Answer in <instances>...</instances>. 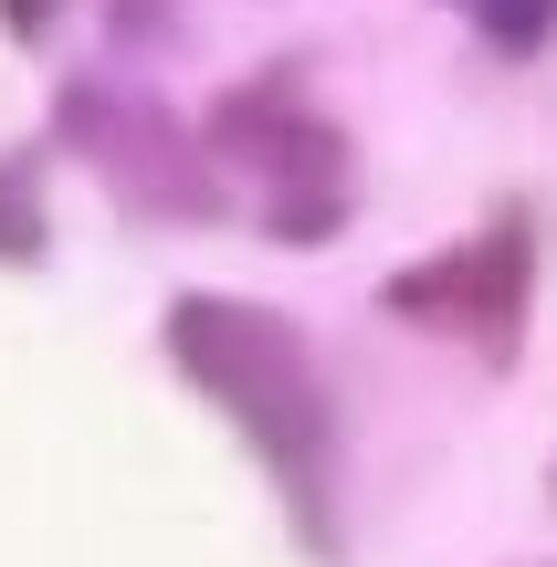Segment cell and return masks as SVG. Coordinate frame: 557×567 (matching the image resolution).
<instances>
[{
	"label": "cell",
	"mask_w": 557,
	"mask_h": 567,
	"mask_svg": "<svg viewBox=\"0 0 557 567\" xmlns=\"http://www.w3.org/2000/svg\"><path fill=\"white\" fill-rule=\"evenodd\" d=\"M168 368L243 431V452L264 463V484L285 494L295 536L316 557L337 547V389L316 368V347L295 337V316L252 295H179L158 326Z\"/></svg>",
	"instance_id": "6da1fadb"
},
{
	"label": "cell",
	"mask_w": 557,
	"mask_h": 567,
	"mask_svg": "<svg viewBox=\"0 0 557 567\" xmlns=\"http://www.w3.org/2000/svg\"><path fill=\"white\" fill-rule=\"evenodd\" d=\"M210 158L243 168L264 231H274V243H295V252H316L358 210V147H348V126H337V116H316V105H306V84H295V74H264V84H243V95L210 105Z\"/></svg>",
	"instance_id": "7a4b0ae2"
},
{
	"label": "cell",
	"mask_w": 557,
	"mask_h": 567,
	"mask_svg": "<svg viewBox=\"0 0 557 567\" xmlns=\"http://www.w3.org/2000/svg\"><path fill=\"white\" fill-rule=\"evenodd\" d=\"M379 305H390L400 326H421V337L484 358V368H516L526 305H537V221H526V210H495L484 231L442 243L432 264H400L379 284Z\"/></svg>",
	"instance_id": "3957f363"
},
{
	"label": "cell",
	"mask_w": 557,
	"mask_h": 567,
	"mask_svg": "<svg viewBox=\"0 0 557 567\" xmlns=\"http://www.w3.org/2000/svg\"><path fill=\"white\" fill-rule=\"evenodd\" d=\"M63 126L84 137V158L105 168L126 210H158V221H210L221 210V179L189 158V137L158 116V105H126V95H74Z\"/></svg>",
	"instance_id": "277c9868"
},
{
	"label": "cell",
	"mask_w": 557,
	"mask_h": 567,
	"mask_svg": "<svg viewBox=\"0 0 557 567\" xmlns=\"http://www.w3.org/2000/svg\"><path fill=\"white\" fill-rule=\"evenodd\" d=\"M463 21H474L495 53H537V42L557 32V0H453Z\"/></svg>",
	"instance_id": "5b68a950"
},
{
	"label": "cell",
	"mask_w": 557,
	"mask_h": 567,
	"mask_svg": "<svg viewBox=\"0 0 557 567\" xmlns=\"http://www.w3.org/2000/svg\"><path fill=\"white\" fill-rule=\"evenodd\" d=\"M0 264H42V200H32V168H0Z\"/></svg>",
	"instance_id": "8992f818"
}]
</instances>
